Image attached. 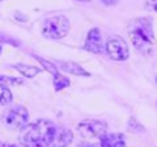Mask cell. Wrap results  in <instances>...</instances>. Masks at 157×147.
<instances>
[{
	"instance_id": "cell-1",
	"label": "cell",
	"mask_w": 157,
	"mask_h": 147,
	"mask_svg": "<svg viewBox=\"0 0 157 147\" xmlns=\"http://www.w3.org/2000/svg\"><path fill=\"white\" fill-rule=\"evenodd\" d=\"M56 134V127L49 118H40L21 129L20 141L25 147H49Z\"/></svg>"
},
{
	"instance_id": "cell-2",
	"label": "cell",
	"mask_w": 157,
	"mask_h": 147,
	"mask_svg": "<svg viewBox=\"0 0 157 147\" xmlns=\"http://www.w3.org/2000/svg\"><path fill=\"white\" fill-rule=\"evenodd\" d=\"M128 37L136 50L142 55H151L156 47L154 29L150 18L140 17L128 24Z\"/></svg>"
},
{
	"instance_id": "cell-3",
	"label": "cell",
	"mask_w": 157,
	"mask_h": 147,
	"mask_svg": "<svg viewBox=\"0 0 157 147\" xmlns=\"http://www.w3.org/2000/svg\"><path fill=\"white\" fill-rule=\"evenodd\" d=\"M70 30V21L66 15H53L44 20L41 27V35L49 40H61Z\"/></svg>"
},
{
	"instance_id": "cell-4",
	"label": "cell",
	"mask_w": 157,
	"mask_h": 147,
	"mask_svg": "<svg viewBox=\"0 0 157 147\" xmlns=\"http://www.w3.org/2000/svg\"><path fill=\"white\" fill-rule=\"evenodd\" d=\"M3 123L11 129H25L29 124V112L25 106H12L3 112Z\"/></svg>"
},
{
	"instance_id": "cell-5",
	"label": "cell",
	"mask_w": 157,
	"mask_h": 147,
	"mask_svg": "<svg viewBox=\"0 0 157 147\" xmlns=\"http://www.w3.org/2000/svg\"><path fill=\"white\" fill-rule=\"evenodd\" d=\"M105 52L113 61H127L130 58V49L121 37H110L105 44Z\"/></svg>"
},
{
	"instance_id": "cell-6",
	"label": "cell",
	"mask_w": 157,
	"mask_h": 147,
	"mask_svg": "<svg viewBox=\"0 0 157 147\" xmlns=\"http://www.w3.org/2000/svg\"><path fill=\"white\" fill-rule=\"evenodd\" d=\"M82 138H101L107 134V123L102 120H86L76 126Z\"/></svg>"
},
{
	"instance_id": "cell-7",
	"label": "cell",
	"mask_w": 157,
	"mask_h": 147,
	"mask_svg": "<svg viewBox=\"0 0 157 147\" xmlns=\"http://www.w3.org/2000/svg\"><path fill=\"white\" fill-rule=\"evenodd\" d=\"M84 49L87 52H92L95 55H101L104 52L102 47V37H101V30L98 27H93L89 30L87 34V38H86V44H84Z\"/></svg>"
},
{
	"instance_id": "cell-8",
	"label": "cell",
	"mask_w": 157,
	"mask_h": 147,
	"mask_svg": "<svg viewBox=\"0 0 157 147\" xmlns=\"http://www.w3.org/2000/svg\"><path fill=\"white\" fill-rule=\"evenodd\" d=\"M99 147H125V137L124 134H105L99 138Z\"/></svg>"
},
{
	"instance_id": "cell-9",
	"label": "cell",
	"mask_w": 157,
	"mask_h": 147,
	"mask_svg": "<svg viewBox=\"0 0 157 147\" xmlns=\"http://www.w3.org/2000/svg\"><path fill=\"white\" fill-rule=\"evenodd\" d=\"M72 141H73L72 131H69L66 127H61L55 134V138H53V141H52V147H67Z\"/></svg>"
},
{
	"instance_id": "cell-10",
	"label": "cell",
	"mask_w": 157,
	"mask_h": 147,
	"mask_svg": "<svg viewBox=\"0 0 157 147\" xmlns=\"http://www.w3.org/2000/svg\"><path fill=\"white\" fill-rule=\"evenodd\" d=\"M58 67L64 71V73H70V74H75V76H89L90 73H87L81 65L75 64V62H70V61H61L58 64Z\"/></svg>"
},
{
	"instance_id": "cell-11",
	"label": "cell",
	"mask_w": 157,
	"mask_h": 147,
	"mask_svg": "<svg viewBox=\"0 0 157 147\" xmlns=\"http://www.w3.org/2000/svg\"><path fill=\"white\" fill-rule=\"evenodd\" d=\"M12 68H15L17 71H20V73H21L23 76H26V77H34V76H37V74L41 71L38 67L28 65V64H14Z\"/></svg>"
},
{
	"instance_id": "cell-12",
	"label": "cell",
	"mask_w": 157,
	"mask_h": 147,
	"mask_svg": "<svg viewBox=\"0 0 157 147\" xmlns=\"http://www.w3.org/2000/svg\"><path fill=\"white\" fill-rule=\"evenodd\" d=\"M69 85H70L69 77H66V76H63L59 73L56 76H53V88H55V91H61V90L67 88Z\"/></svg>"
},
{
	"instance_id": "cell-13",
	"label": "cell",
	"mask_w": 157,
	"mask_h": 147,
	"mask_svg": "<svg viewBox=\"0 0 157 147\" xmlns=\"http://www.w3.org/2000/svg\"><path fill=\"white\" fill-rule=\"evenodd\" d=\"M32 56H34V58H35V59L43 65V68H44V70H48L49 73H52V76H56V74L59 73V71H58V68L55 67V64L49 62V61H46L44 58H41V56H38V55H32Z\"/></svg>"
},
{
	"instance_id": "cell-14",
	"label": "cell",
	"mask_w": 157,
	"mask_h": 147,
	"mask_svg": "<svg viewBox=\"0 0 157 147\" xmlns=\"http://www.w3.org/2000/svg\"><path fill=\"white\" fill-rule=\"evenodd\" d=\"M12 102V93L8 87L5 85H0V106H5V105H9Z\"/></svg>"
},
{
	"instance_id": "cell-15",
	"label": "cell",
	"mask_w": 157,
	"mask_h": 147,
	"mask_svg": "<svg viewBox=\"0 0 157 147\" xmlns=\"http://www.w3.org/2000/svg\"><path fill=\"white\" fill-rule=\"evenodd\" d=\"M21 85L23 84V79H20V77H11V76H2L0 74V85H5V87H8V85Z\"/></svg>"
},
{
	"instance_id": "cell-16",
	"label": "cell",
	"mask_w": 157,
	"mask_h": 147,
	"mask_svg": "<svg viewBox=\"0 0 157 147\" xmlns=\"http://www.w3.org/2000/svg\"><path fill=\"white\" fill-rule=\"evenodd\" d=\"M128 127H130L131 131H137V132H144V131H145V129H144V126H140L134 118H131V120L128 121Z\"/></svg>"
},
{
	"instance_id": "cell-17",
	"label": "cell",
	"mask_w": 157,
	"mask_h": 147,
	"mask_svg": "<svg viewBox=\"0 0 157 147\" xmlns=\"http://www.w3.org/2000/svg\"><path fill=\"white\" fill-rule=\"evenodd\" d=\"M0 41H2V43H8V44H11V46H15V47H20V41H17V40H12V38L6 37V35H0Z\"/></svg>"
},
{
	"instance_id": "cell-18",
	"label": "cell",
	"mask_w": 157,
	"mask_h": 147,
	"mask_svg": "<svg viewBox=\"0 0 157 147\" xmlns=\"http://www.w3.org/2000/svg\"><path fill=\"white\" fill-rule=\"evenodd\" d=\"M147 8L157 12V0H147Z\"/></svg>"
},
{
	"instance_id": "cell-19",
	"label": "cell",
	"mask_w": 157,
	"mask_h": 147,
	"mask_svg": "<svg viewBox=\"0 0 157 147\" xmlns=\"http://www.w3.org/2000/svg\"><path fill=\"white\" fill-rule=\"evenodd\" d=\"M101 3L105 6H114V5L119 3V0H101Z\"/></svg>"
},
{
	"instance_id": "cell-20",
	"label": "cell",
	"mask_w": 157,
	"mask_h": 147,
	"mask_svg": "<svg viewBox=\"0 0 157 147\" xmlns=\"http://www.w3.org/2000/svg\"><path fill=\"white\" fill-rule=\"evenodd\" d=\"M78 147H99V146H96V144H89V143H82V144H79Z\"/></svg>"
},
{
	"instance_id": "cell-21",
	"label": "cell",
	"mask_w": 157,
	"mask_h": 147,
	"mask_svg": "<svg viewBox=\"0 0 157 147\" xmlns=\"http://www.w3.org/2000/svg\"><path fill=\"white\" fill-rule=\"evenodd\" d=\"M0 147H17L15 144H9V143H0Z\"/></svg>"
},
{
	"instance_id": "cell-22",
	"label": "cell",
	"mask_w": 157,
	"mask_h": 147,
	"mask_svg": "<svg viewBox=\"0 0 157 147\" xmlns=\"http://www.w3.org/2000/svg\"><path fill=\"white\" fill-rule=\"evenodd\" d=\"M76 2H82V3H86V2H90V0H76Z\"/></svg>"
},
{
	"instance_id": "cell-23",
	"label": "cell",
	"mask_w": 157,
	"mask_h": 147,
	"mask_svg": "<svg viewBox=\"0 0 157 147\" xmlns=\"http://www.w3.org/2000/svg\"><path fill=\"white\" fill-rule=\"evenodd\" d=\"M0 53H2V47H0Z\"/></svg>"
},
{
	"instance_id": "cell-24",
	"label": "cell",
	"mask_w": 157,
	"mask_h": 147,
	"mask_svg": "<svg viewBox=\"0 0 157 147\" xmlns=\"http://www.w3.org/2000/svg\"><path fill=\"white\" fill-rule=\"evenodd\" d=\"M0 2H2V0H0Z\"/></svg>"
}]
</instances>
